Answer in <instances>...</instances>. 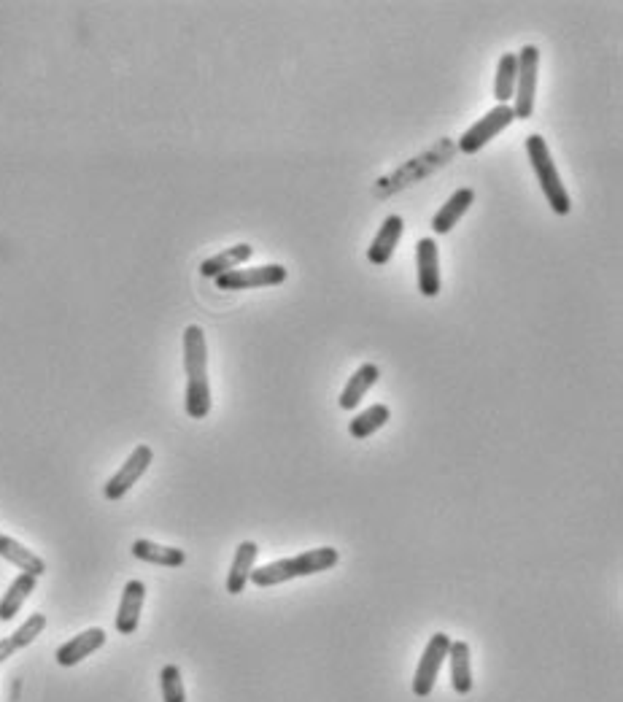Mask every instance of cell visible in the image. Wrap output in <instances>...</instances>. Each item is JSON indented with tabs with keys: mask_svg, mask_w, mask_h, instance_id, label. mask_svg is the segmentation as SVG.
I'll return each instance as SVG.
<instances>
[{
	"mask_svg": "<svg viewBox=\"0 0 623 702\" xmlns=\"http://www.w3.org/2000/svg\"><path fill=\"white\" fill-rule=\"evenodd\" d=\"M518 54V79L516 95H513V114L518 119H532L534 95H537V79H540V49L534 44L521 46Z\"/></svg>",
	"mask_w": 623,
	"mask_h": 702,
	"instance_id": "5",
	"label": "cell"
},
{
	"mask_svg": "<svg viewBox=\"0 0 623 702\" xmlns=\"http://www.w3.org/2000/svg\"><path fill=\"white\" fill-rule=\"evenodd\" d=\"M251 254H254V246H251V243H235L230 249H224V252L200 262V276H203V279H219L224 273L241 268L243 262H249Z\"/></svg>",
	"mask_w": 623,
	"mask_h": 702,
	"instance_id": "16",
	"label": "cell"
},
{
	"mask_svg": "<svg viewBox=\"0 0 623 702\" xmlns=\"http://www.w3.org/2000/svg\"><path fill=\"white\" fill-rule=\"evenodd\" d=\"M378 378H381V370H378V365H373V362L359 365L354 376L346 381L343 392H340V397H338L340 408H343V411H354L356 405L365 400L367 392H370V389L378 384Z\"/></svg>",
	"mask_w": 623,
	"mask_h": 702,
	"instance_id": "15",
	"label": "cell"
},
{
	"mask_svg": "<svg viewBox=\"0 0 623 702\" xmlns=\"http://www.w3.org/2000/svg\"><path fill=\"white\" fill-rule=\"evenodd\" d=\"M448 648H451V638L445 632H435L429 638L427 648L419 659V667H416V675H413V694L416 697H429L432 689H435L437 675H440V667L448 659Z\"/></svg>",
	"mask_w": 623,
	"mask_h": 702,
	"instance_id": "7",
	"label": "cell"
},
{
	"mask_svg": "<svg viewBox=\"0 0 623 702\" xmlns=\"http://www.w3.org/2000/svg\"><path fill=\"white\" fill-rule=\"evenodd\" d=\"M0 557L6 559V562H11L14 567H19L22 573H27V576H36L41 578L46 573V562L41 557H38L36 551H30L27 546H22L19 540L14 538H3V543H0Z\"/></svg>",
	"mask_w": 623,
	"mask_h": 702,
	"instance_id": "18",
	"label": "cell"
},
{
	"mask_svg": "<svg viewBox=\"0 0 623 702\" xmlns=\"http://www.w3.org/2000/svg\"><path fill=\"white\" fill-rule=\"evenodd\" d=\"M286 276H289V270L284 265H257V268L230 270V273L214 279V284L222 292H241V289L278 287V284H284Z\"/></svg>",
	"mask_w": 623,
	"mask_h": 702,
	"instance_id": "8",
	"label": "cell"
},
{
	"mask_svg": "<svg viewBox=\"0 0 623 702\" xmlns=\"http://www.w3.org/2000/svg\"><path fill=\"white\" fill-rule=\"evenodd\" d=\"M14 654H17V646L11 643V638H3V640H0V665H3L6 659L14 657Z\"/></svg>",
	"mask_w": 623,
	"mask_h": 702,
	"instance_id": "26",
	"label": "cell"
},
{
	"mask_svg": "<svg viewBox=\"0 0 623 702\" xmlns=\"http://www.w3.org/2000/svg\"><path fill=\"white\" fill-rule=\"evenodd\" d=\"M451 659V684L459 694L472 692V665H470V646L464 640H451L448 648Z\"/></svg>",
	"mask_w": 623,
	"mask_h": 702,
	"instance_id": "21",
	"label": "cell"
},
{
	"mask_svg": "<svg viewBox=\"0 0 623 702\" xmlns=\"http://www.w3.org/2000/svg\"><path fill=\"white\" fill-rule=\"evenodd\" d=\"M454 154V141H451V138H440V141H435V144L429 146L427 152L410 157L408 162H402L400 168H394L392 173H386L383 179L375 181L373 195L381 200L392 198V195H397L402 189L413 187V184H419V181L429 179V176L440 171V168H445L448 162L454 160Z\"/></svg>",
	"mask_w": 623,
	"mask_h": 702,
	"instance_id": "2",
	"label": "cell"
},
{
	"mask_svg": "<svg viewBox=\"0 0 623 702\" xmlns=\"http://www.w3.org/2000/svg\"><path fill=\"white\" fill-rule=\"evenodd\" d=\"M36 584H38V578L27 576V573H19V576L11 581L6 594L0 597V621H11L14 616H17L19 608L25 605L27 597L36 592Z\"/></svg>",
	"mask_w": 623,
	"mask_h": 702,
	"instance_id": "20",
	"label": "cell"
},
{
	"mask_svg": "<svg viewBox=\"0 0 623 702\" xmlns=\"http://www.w3.org/2000/svg\"><path fill=\"white\" fill-rule=\"evenodd\" d=\"M472 203H475V189L472 187L456 189L454 195H451V198L445 200L443 206H440V211L432 216V230H435V235L451 233V230L459 225V219H462V216L470 211Z\"/></svg>",
	"mask_w": 623,
	"mask_h": 702,
	"instance_id": "14",
	"label": "cell"
},
{
	"mask_svg": "<svg viewBox=\"0 0 623 702\" xmlns=\"http://www.w3.org/2000/svg\"><path fill=\"white\" fill-rule=\"evenodd\" d=\"M3 538H6V535H3V532H0V543H3Z\"/></svg>",
	"mask_w": 623,
	"mask_h": 702,
	"instance_id": "27",
	"label": "cell"
},
{
	"mask_svg": "<svg viewBox=\"0 0 623 702\" xmlns=\"http://www.w3.org/2000/svg\"><path fill=\"white\" fill-rule=\"evenodd\" d=\"M526 154H529L532 171L534 176H537V181H540V187H543V195L545 200H548V206H551L553 214H559V216L570 214L572 211L570 192H567L564 181H561L559 168H556V162H553L551 149H548V144H545L543 135L532 133L529 138H526Z\"/></svg>",
	"mask_w": 623,
	"mask_h": 702,
	"instance_id": "4",
	"label": "cell"
},
{
	"mask_svg": "<svg viewBox=\"0 0 623 702\" xmlns=\"http://www.w3.org/2000/svg\"><path fill=\"white\" fill-rule=\"evenodd\" d=\"M133 557L141 559V562H149V565H160V567H181L187 562V554L181 549H173V546H160L154 540H135L133 543Z\"/></svg>",
	"mask_w": 623,
	"mask_h": 702,
	"instance_id": "19",
	"label": "cell"
},
{
	"mask_svg": "<svg viewBox=\"0 0 623 702\" xmlns=\"http://www.w3.org/2000/svg\"><path fill=\"white\" fill-rule=\"evenodd\" d=\"M340 562V551L332 549V546H321V549H311L297 554V557L289 559H278V562H270V565L254 567L251 570L249 581L254 586H278L292 581V578H305L313 576V573H324Z\"/></svg>",
	"mask_w": 623,
	"mask_h": 702,
	"instance_id": "3",
	"label": "cell"
},
{
	"mask_svg": "<svg viewBox=\"0 0 623 702\" xmlns=\"http://www.w3.org/2000/svg\"><path fill=\"white\" fill-rule=\"evenodd\" d=\"M416 268H419V292L424 297H437L443 279H440V249L435 238H421L416 243Z\"/></svg>",
	"mask_w": 623,
	"mask_h": 702,
	"instance_id": "10",
	"label": "cell"
},
{
	"mask_svg": "<svg viewBox=\"0 0 623 702\" xmlns=\"http://www.w3.org/2000/svg\"><path fill=\"white\" fill-rule=\"evenodd\" d=\"M160 689H162V702H187V692H184V681H181V670H178V665L162 667Z\"/></svg>",
	"mask_w": 623,
	"mask_h": 702,
	"instance_id": "24",
	"label": "cell"
},
{
	"mask_svg": "<svg viewBox=\"0 0 623 702\" xmlns=\"http://www.w3.org/2000/svg\"><path fill=\"white\" fill-rule=\"evenodd\" d=\"M516 79H518V54L508 52L499 57L497 76H494V98L499 106H508L513 95H516Z\"/></svg>",
	"mask_w": 623,
	"mask_h": 702,
	"instance_id": "22",
	"label": "cell"
},
{
	"mask_svg": "<svg viewBox=\"0 0 623 702\" xmlns=\"http://www.w3.org/2000/svg\"><path fill=\"white\" fill-rule=\"evenodd\" d=\"M516 122V114H513V108L508 106H494L486 114V117H481L475 125L470 127V130H464L462 138L456 141V152H464V154H478L483 149V146L489 144V141H494L502 130H508L510 125Z\"/></svg>",
	"mask_w": 623,
	"mask_h": 702,
	"instance_id": "6",
	"label": "cell"
},
{
	"mask_svg": "<svg viewBox=\"0 0 623 702\" xmlns=\"http://www.w3.org/2000/svg\"><path fill=\"white\" fill-rule=\"evenodd\" d=\"M257 554L259 546L254 540H243L238 551H235V559H232L230 573H227V594H243V589L249 586V576L251 570L257 567Z\"/></svg>",
	"mask_w": 623,
	"mask_h": 702,
	"instance_id": "17",
	"label": "cell"
},
{
	"mask_svg": "<svg viewBox=\"0 0 623 702\" xmlns=\"http://www.w3.org/2000/svg\"><path fill=\"white\" fill-rule=\"evenodd\" d=\"M44 630H46V616L44 613H33V616H27L25 624H22L14 635H9V638L19 651V648L30 646V643H33V640H36Z\"/></svg>",
	"mask_w": 623,
	"mask_h": 702,
	"instance_id": "25",
	"label": "cell"
},
{
	"mask_svg": "<svg viewBox=\"0 0 623 702\" xmlns=\"http://www.w3.org/2000/svg\"><path fill=\"white\" fill-rule=\"evenodd\" d=\"M154 462V451L152 446H146V443H141V446H135L133 454L125 459V465L116 470L114 476L108 478V484L103 486V495H106V500H122V497L133 489L138 481H141V476L149 470V465Z\"/></svg>",
	"mask_w": 623,
	"mask_h": 702,
	"instance_id": "9",
	"label": "cell"
},
{
	"mask_svg": "<svg viewBox=\"0 0 623 702\" xmlns=\"http://www.w3.org/2000/svg\"><path fill=\"white\" fill-rule=\"evenodd\" d=\"M402 233H405V219L400 214L386 216L383 225L378 227V235L370 243V249H367V260L373 265H386L394 257V249H397Z\"/></svg>",
	"mask_w": 623,
	"mask_h": 702,
	"instance_id": "13",
	"label": "cell"
},
{
	"mask_svg": "<svg viewBox=\"0 0 623 702\" xmlns=\"http://www.w3.org/2000/svg\"><path fill=\"white\" fill-rule=\"evenodd\" d=\"M184 370H187V405L189 419H205L211 414V384H208V343L200 324L184 330Z\"/></svg>",
	"mask_w": 623,
	"mask_h": 702,
	"instance_id": "1",
	"label": "cell"
},
{
	"mask_svg": "<svg viewBox=\"0 0 623 702\" xmlns=\"http://www.w3.org/2000/svg\"><path fill=\"white\" fill-rule=\"evenodd\" d=\"M392 419V408L383 403H375L370 405L367 411H362V414H356L351 422H348V432L354 435L356 441H365V438H370L373 432H378L383 427V424Z\"/></svg>",
	"mask_w": 623,
	"mask_h": 702,
	"instance_id": "23",
	"label": "cell"
},
{
	"mask_svg": "<svg viewBox=\"0 0 623 702\" xmlns=\"http://www.w3.org/2000/svg\"><path fill=\"white\" fill-rule=\"evenodd\" d=\"M143 600H146V584L138 581V578L127 581L122 600H119V611H116V632H119V635H133V632L138 630Z\"/></svg>",
	"mask_w": 623,
	"mask_h": 702,
	"instance_id": "12",
	"label": "cell"
},
{
	"mask_svg": "<svg viewBox=\"0 0 623 702\" xmlns=\"http://www.w3.org/2000/svg\"><path fill=\"white\" fill-rule=\"evenodd\" d=\"M106 640H108L106 630H100V627H89V630L79 632L76 638H71L68 643H63V646L57 648L54 659H57V665L60 667L79 665V662H84L89 654H95L98 648L106 646Z\"/></svg>",
	"mask_w": 623,
	"mask_h": 702,
	"instance_id": "11",
	"label": "cell"
}]
</instances>
